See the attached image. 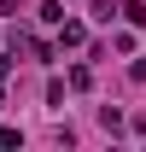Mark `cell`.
I'll return each instance as SVG.
<instances>
[{"label": "cell", "mask_w": 146, "mask_h": 152, "mask_svg": "<svg viewBox=\"0 0 146 152\" xmlns=\"http://www.w3.org/2000/svg\"><path fill=\"white\" fill-rule=\"evenodd\" d=\"M140 134H146V117H140Z\"/></svg>", "instance_id": "277c9868"}, {"label": "cell", "mask_w": 146, "mask_h": 152, "mask_svg": "<svg viewBox=\"0 0 146 152\" xmlns=\"http://www.w3.org/2000/svg\"><path fill=\"white\" fill-rule=\"evenodd\" d=\"M6 70H12V58H6V53H0V76H6Z\"/></svg>", "instance_id": "3957f363"}, {"label": "cell", "mask_w": 146, "mask_h": 152, "mask_svg": "<svg viewBox=\"0 0 146 152\" xmlns=\"http://www.w3.org/2000/svg\"><path fill=\"white\" fill-rule=\"evenodd\" d=\"M53 29H58V47H82V41H88V29H82V23H70V18H58Z\"/></svg>", "instance_id": "6da1fadb"}, {"label": "cell", "mask_w": 146, "mask_h": 152, "mask_svg": "<svg viewBox=\"0 0 146 152\" xmlns=\"http://www.w3.org/2000/svg\"><path fill=\"white\" fill-rule=\"evenodd\" d=\"M117 12H123L128 23H146V0H128V6H117Z\"/></svg>", "instance_id": "7a4b0ae2"}]
</instances>
